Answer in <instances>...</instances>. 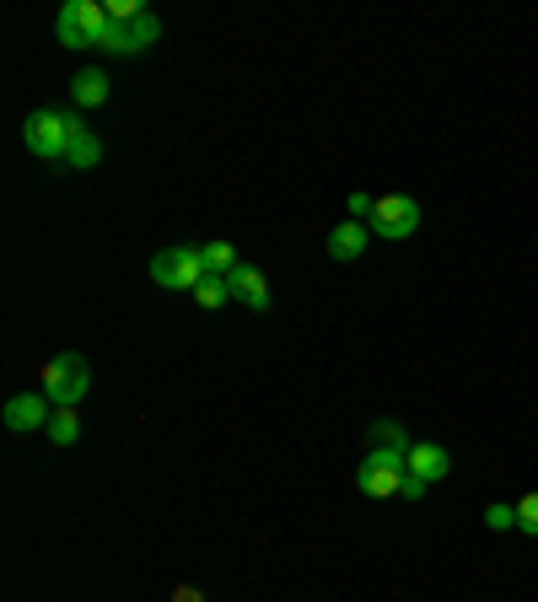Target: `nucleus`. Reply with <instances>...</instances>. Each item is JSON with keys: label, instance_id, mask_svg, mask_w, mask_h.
<instances>
[{"label": "nucleus", "instance_id": "a211bd4d", "mask_svg": "<svg viewBox=\"0 0 538 602\" xmlns=\"http://www.w3.org/2000/svg\"><path fill=\"white\" fill-rule=\"evenodd\" d=\"M517 527H523L528 538H538V489H528V495L517 500Z\"/></svg>", "mask_w": 538, "mask_h": 602}, {"label": "nucleus", "instance_id": "aec40b11", "mask_svg": "<svg viewBox=\"0 0 538 602\" xmlns=\"http://www.w3.org/2000/svg\"><path fill=\"white\" fill-rule=\"evenodd\" d=\"M425 489H431L425 479H414V474H404V484H399V500H425Z\"/></svg>", "mask_w": 538, "mask_h": 602}, {"label": "nucleus", "instance_id": "39448f33", "mask_svg": "<svg viewBox=\"0 0 538 602\" xmlns=\"http://www.w3.org/2000/svg\"><path fill=\"white\" fill-rule=\"evenodd\" d=\"M205 247H162L157 258H151V281L162 285V291H200L205 281Z\"/></svg>", "mask_w": 538, "mask_h": 602}, {"label": "nucleus", "instance_id": "6e6552de", "mask_svg": "<svg viewBox=\"0 0 538 602\" xmlns=\"http://www.w3.org/2000/svg\"><path fill=\"white\" fill-rule=\"evenodd\" d=\"M6 431H17V436H28V431H49V420H54V403L43 399V393H17V399H6Z\"/></svg>", "mask_w": 538, "mask_h": 602}, {"label": "nucleus", "instance_id": "20e7f679", "mask_svg": "<svg viewBox=\"0 0 538 602\" xmlns=\"http://www.w3.org/2000/svg\"><path fill=\"white\" fill-rule=\"evenodd\" d=\"M410 474V452H393V446H367V463L356 468V489L367 500H393L399 484Z\"/></svg>", "mask_w": 538, "mask_h": 602}, {"label": "nucleus", "instance_id": "412c9836", "mask_svg": "<svg viewBox=\"0 0 538 602\" xmlns=\"http://www.w3.org/2000/svg\"><path fill=\"white\" fill-rule=\"evenodd\" d=\"M372 210H377L372 194H350V215H356V221H372Z\"/></svg>", "mask_w": 538, "mask_h": 602}, {"label": "nucleus", "instance_id": "4468645a", "mask_svg": "<svg viewBox=\"0 0 538 602\" xmlns=\"http://www.w3.org/2000/svg\"><path fill=\"white\" fill-rule=\"evenodd\" d=\"M367 446H393V452H410V431L399 425V420H372L367 425Z\"/></svg>", "mask_w": 538, "mask_h": 602}, {"label": "nucleus", "instance_id": "9b49d317", "mask_svg": "<svg viewBox=\"0 0 538 602\" xmlns=\"http://www.w3.org/2000/svg\"><path fill=\"white\" fill-rule=\"evenodd\" d=\"M367 242H372V226H367V221H339L329 232V258L334 264H356V258L367 253Z\"/></svg>", "mask_w": 538, "mask_h": 602}, {"label": "nucleus", "instance_id": "9d476101", "mask_svg": "<svg viewBox=\"0 0 538 602\" xmlns=\"http://www.w3.org/2000/svg\"><path fill=\"white\" fill-rule=\"evenodd\" d=\"M410 474L425 484H442L447 474H453V452L442 442H414L410 446Z\"/></svg>", "mask_w": 538, "mask_h": 602}, {"label": "nucleus", "instance_id": "ddd939ff", "mask_svg": "<svg viewBox=\"0 0 538 602\" xmlns=\"http://www.w3.org/2000/svg\"><path fill=\"white\" fill-rule=\"evenodd\" d=\"M103 161V140L86 129L82 119H76V135H71V151H65V167H76V172H92Z\"/></svg>", "mask_w": 538, "mask_h": 602}, {"label": "nucleus", "instance_id": "6ab92c4d", "mask_svg": "<svg viewBox=\"0 0 538 602\" xmlns=\"http://www.w3.org/2000/svg\"><path fill=\"white\" fill-rule=\"evenodd\" d=\"M485 527H490V532H506V527H517V506H506V500L485 506Z\"/></svg>", "mask_w": 538, "mask_h": 602}, {"label": "nucleus", "instance_id": "f3484780", "mask_svg": "<svg viewBox=\"0 0 538 602\" xmlns=\"http://www.w3.org/2000/svg\"><path fill=\"white\" fill-rule=\"evenodd\" d=\"M243 258H238V247L232 242H205V270L210 275H232Z\"/></svg>", "mask_w": 538, "mask_h": 602}, {"label": "nucleus", "instance_id": "423d86ee", "mask_svg": "<svg viewBox=\"0 0 538 602\" xmlns=\"http://www.w3.org/2000/svg\"><path fill=\"white\" fill-rule=\"evenodd\" d=\"M151 43H162V17H157V11H140V17H129V22H114L97 49H103V54H119V60H135V54H146Z\"/></svg>", "mask_w": 538, "mask_h": 602}, {"label": "nucleus", "instance_id": "f03ea898", "mask_svg": "<svg viewBox=\"0 0 538 602\" xmlns=\"http://www.w3.org/2000/svg\"><path fill=\"white\" fill-rule=\"evenodd\" d=\"M108 28H114V17H108L103 0H65L60 17H54V39L65 49H97Z\"/></svg>", "mask_w": 538, "mask_h": 602}, {"label": "nucleus", "instance_id": "2eb2a0df", "mask_svg": "<svg viewBox=\"0 0 538 602\" xmlns=\"http://www.w3.org/2000/svg\"><path fill=\"white\" fill-rule=\"evenodd\" d=\"M49 442L54 446L82 442V414H76V409H54V420H49Z\"/></svg>", "mask_w": 538, "mask_h": 602}, {"label": "nucleus", "instance_id": "dca6fc26", "mask_svg": "<svg viewBox=\"0 0 538 602\" xmlns=\"http://www.w3.org/2000/svg\"><path fill=\"white\" fill-rule=\"evenodd\" d=\"M194 302H200L205 313L226 307V302H232V281H226V275H205V281H200V291H194Z\"/></svg>", "mask_w": 538, "mask_h": 602}, {"label": "nucleus", "instance_id": "f257e3e1", "mask_svg": "<svg viewBox=\"0 0 538 602\" xmlns=\"http://www.w3.org/2000/svg\"><path fill=\"white\" fill-rule=\"evenodd\" d=\"M86 388H92V366H86V356H76V350H60V356H49L39 371V393L54 409H76V403L86 399Z\"/></svg>", "mask_w": 538, "mask_h": 602}, {"label": "nucleus", "instance_id": "4be33fe9", "mask_svg": "<svg viewBox=\"0 0 538 602\" xmlns=\"http://www.w3.org/2000/svg\"><path fill=\"white\" fill-rule=\"evenodd\" d=\"M172 602H210V598L200 592V587H178V592H172Z\"/></svg>", "mask_w": 538, "mask_h": 602}, {"label": "nucleus", "instance_id": "1a4fd4ad", "mask_svg": "<svg viewBox=\"0 0 538 602\" xmlns=\"http://www.w3.org/2000/svg\"><path fill=\"white\" fill-rule=\"evenodd\" d=\"M226 281H232V302H243L249 313H270V307H275L270 281H264V270H259V264H238Z\"/></svg>", "mask_w": 538, "mask_h": 602}, {"label": "nucleus", "instance_id": "f8f14e48", "mask_svg": "<svg viewBox=\"0 0 538 602\" xmlns=\"http://www.w3.org/2000/svg\"><path fill=\"white\" fill-rule=\"evenodd\" d=\"M108 71H97V65H86V71H76V81H71V97H76V108H103L108 103Z\"/></svg>", "mask_w": 538, "mask_h": 602}, {"label": "nucleus", "instance_id": "7ed1b4c3", "mask_svg": "<svg viewBox=\"0 0 538 602\" xmlns=\"http://www.w3.org/2000/svg\"><path fill=\"white\" fill-rule=\"evenodd\" d=\"M71 135H76V114L71 108H39V114H28V124H22V146L43 161H65Z\"/></svg>", "mask_w": 538, "mask_h": 602}, {"label": "nucleus", "instance_id": "0eeeda50", "mask_svg": "<svg viewBox=\"0 0 538 602\" xmlns=\"http://www.w3.org/2000/svg\"><path fill=\"white\" fill-rule=\"evenodd\" d=\"M367 226H372V232H377L382 242H404V237H414V232H420V200H410V194H382Z\"/></svg>", "mask_w": 538, "mask_h": 602}]
</instances>
